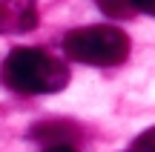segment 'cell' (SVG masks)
Returning a JSON list of instances; mask_svg holds the SVG:
<instances>
[{
    "instance_id": "obj_6",
    "label": "cell",
    "mask_w": 155,
    "mask_h": 152,
    "mask_svg": "<svg viewBox=\"0 0 155 152\" xmlns=\"http://www.w3.org/2000/svg\"><path fill=\"white\" fill-rule=\"evenodd\" d=\"M129 152H155V126L147 129V132H141V135L135 138V144H132Z\"/></svg>"
},
{
    "instance_id": "obj_4",
    "label": "cell",
    "mask_w": 155,
    "mask_h": 152,
    "mask_svg": "<svg viewBox=\"0 0 155 152\" xmlns=\"http://www.w3.org/2000/svg\"><path fill=\"white\" fill-rule=\"evenodd\" d=\"M32 138L35 141H46L49 147H58V144L69 147V141H78V126L66 124V121H46V124H38L32 129Z\"/></svg>"
},
{
    "instance_id": "obj_3",
    "label": "cell",
    "mask_w": 155,
    "mask_h": 152,
    "mask_svg": "<svg viewBox=\"0 0 155 152\" xmlns=\"http://www.w3.org/2000/svg\"><path fill=\"white\" fill-rule=\"evenodd\" d=\"M38 20V0H0V34L32 32Z\"/></svg>"
},
{
    "instance_id": "obj_5",
    "label": "cell",
    "mask_w": 155,
    "mask_h": 152,
    "mask_svg": "<svg viewBox=\"0 0 155 152\" xmlns=\"http://www.w3.org/2000/svg\"><path fill=\"white\" fill-rule=\"evenodd\" d=\"M95 3L104 15L115 17V20H127L138 11V0H95Z\"/></svg>"
},
{
    "instance_id": "obj_8",
    "label": "cell",
    "mask_w": 155,
    "mask_h": 152,
    "mask_svg": "<svg viewBox=\"0 0 155 152\" xmlns=\"http://www.w3.org/2000/svg\"><path fill=\"white\" fill-rule=\"evenodd\" d=\"M43 152H78L75 147H66V144H58V147H46Z\"/></svg>"
},
{
    "instance_id": "obj_2",
    "label": "cell",
    "mask_w": 155,
    "mask_h": 152,
    "mask_svg": "<svg viewBox=\"0 0 155 152\" xmlns=\"http://www.w3.org/2000/svg\"><path fill=\"white\" fill-rule=\"evenodd\" d=\"M63 52L78 63L118 66L129 55V37L115 26H83L63 37Z\"/></svg>"
},
{
    "instance_id": "obj_7",
    "label": "cell",
    "mask_w": 155,
    "mask_h": 152,
    "mask_svg": "<svg viewBox=\"0 0 155 152\" xmlns=\"http://www.w3.org/2000/svg\"><path fill=\"white\" fill-rule=\"evenodd\" d=\"M138 11H147L155 17V0H138Z\"/></svg>"
},
{
    "instance_id": "obj_1",
    "label": "cell",
    "mask_w": 155,
    "mask_h": 152,
    "mask_svg": "<svg viewBox=\"0 0 155 152\" xmlns=\"http://www.w3.org/2000/svg\"><path fill=\"white\" fill-rule=\"evenodd\" d=\"M3 80L9 89L20 95H52L69 83V69L63 60L43 49H20L9 52L3 63Z\"/></svg>"
}]
</instances>
